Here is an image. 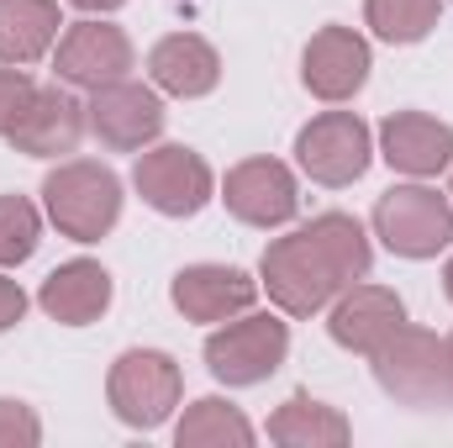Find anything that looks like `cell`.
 I'll return each mask as SVG.
<instances>
[{
	"instance_id": "6da1fadb",
	"label": "cell",
	"mask_w": 453,
	"mask_h": 448,
	"mask_svg": "<svg viewBox=\"0 0 453 448\" xmlns=\"http://www.w3.org/2000/svg\"><path fill=\"white\" fill-rule=\"evenodd\" d=\"M374 380L385 396L406 406H453V375H449V348L438 333L422 328H395L374 353Z\"/></svg>"
},
{
	"instance_id": "7a4b0ae2",
	"label": "cell",
	"mask_w": 453,
	"mask_h": 448,
	"mask_svg": "<svg viewBox=\"0 0 453 448\" xmlns=\"http://www.w3.org/2000/svg\"><path fill=\"white\" fill-rule=\"evenodd\" d=\"M42 201H48V217L64 237L74 243H96L106 237L121 217V180H116L106 164H90V158H74V164H58L42 185Z\"/></svg>"
},
{
	"instance_id": "3957f363",
	"label": "cell",
	"mask_w": 453,
	"mask_h": 448,
	"mask_svg": "<svg viewBox=\"0 0 453 448\" xmlns=\"http://www.w3.org/2000/svg\"><path fill=\"white\" fill-rule=\"evenodd\" d=\"M258 274H264L269 301H274L285 317H311V312H322V306L342 290L338 274L327 269V259L317 253V243H311L306 232H290V237L269 243Z\"/></svg>"
},
{
	"instance_id": "277c9868",
	"label": "cell",
	"mask_w": 453,
	"mask_h": 448,
	"mask_svg": "<svg viewBox=\"0 0 453 448\" xmlns=\"http://www.w3.org/2000/svg\"><path fill=\"white\" fill-rule=\"evenodd\" d=\"M106 396L127 428H158L180 406V364L158 348H132L111 364Z\"/></svg>"
},
{
	"instance_id": "5b68a950",
	"label": "cell",
	"mask_w": 453,
	"mask_h": 448,
	"mask_svg": "<svg viewBox=\"0 0 453 448\" xmlns=\"http://www.w3.org/2000/svg\"><path fill=\"white\" fill-rule=\"evenodd\" d=\"M374 232L401 259H433L453 243V206L427 185H395L374 206Z\"/></svg>"
},
{
	"instance_id": "8992f818",
	"label": "cell",
	"mask_w": 453,
	"mask_h": 448,
	"mask_svg": "<svg viewBox=\"0 0 453 448\" xmlns=\"http://www.w3.org/2000/svg\"><path fill=\"white\" fill-rule=\"evenodd\" d=\"M290 353V328L280 317H242L222 333L206 337V364L222 385H258L269 380Z\"/></svg>"
},
{
	"instance_id": "52a82bcc",
	"label": "cell",
	"mask_w": 453,
	"mask_h": 448,
	"mask_svg": "<svg viewBox=\"0 0 453 448\" xmlns=\"http://www.w3.org/2000/svg\"><path fill=\"white\" fill-rule=\"evenodd\" d=\"M132 185L142 190V201L164 217H196L211 201V169L201 153H190L185 143H164L153 153L137 158Z\"/></svg>"
},
{
	"instance_id": "ba28073f",
	"label": "cell",
	"mask_w": 453,
	"mask_h": 448,
	"mask_svg": "<svg viewBox=\"0 0 453 448\" xmlns=\"http://www.w3.org/2000/svg\"><path fill=\"white\" fill-rule=\"evenodd\" d=\"M296 158L317 185H353L369 169V127L353 112H327L296 137Z\"/></svg>"
},
{
	"instance_id": "9c48e42d",
	"label": "cell",
	"mask_w": 453,
	"mask_h": 448,
	"mask_svg": "<svg viewBox=\"0 0 453 448\" xmlns=\"http://www.w3.org/2000/svg\"><path fill=\"white\" fill-rule=\"evenodd\" d=\"M53 69H58V80L85 85V90L116 85V80L132 74V37L111 21H74L58 42Z\"/></svg>"
},
{
	"instance_id": "30bf717a",
	"label": "cell",
	"mask_w": 453,
	"mask_h": 448,
	"mask_svg": "<svg viewBox=\"0 0 453 448\" xmlns=\"http://www.w3.org/2000/svg\"><path fill=\"white\" fill-rule=\"evenodd\" d=\"M85 127H90V116H85V106H80L69 90L37 85V90L27 96L21 116L11 121L5 137H11L21 153H32V158H58V153H74V148H80Z\"/></svg>"
},
{
	"instance_id": "8fae6325",
	"label": "cell",
	"mask_w": 453,
	"mask_h": 448,
	"mask_svg": "<svg viewBox=\"0 0 453 448\" xmlns=\"http://www.w3.org/2000/svg\"><path fill=\"white\" fill-rule=\"evenodd\" d=\"M90 116V132L116 148V153H137L148 148L158 132H164V106L148 85H132V80H116V85H101L96 101L85 106Z\"/></svg>"
},
{
	"instance_id": "7c38bea8",
	"label": "cell",
	"mask_w": 453,
	"mask_h": 448,
	"mask_svg": "<svg viewBox=\"0 0 453 448\" xmlns=\"http://www.w3.org/2000/svg\"><path fill=\"white\" fill-rule=\"evenodd\" d=\"M222 201H226V212L248 227H285L296 217V206H301L296 180H290V169L280 158H248V164H237L222 185Z\"/></svg>"
},
{
	"instance_id": "4fadbf2b",
	"label": "cell",
	"mask_w": 453,
	"mask_h": 448,
	"mask_svg": "<svg viewBox=\"0 0 453 448\" xmlns=\"http://www.w3.org/2000/svg\"><path fill=\"white\" fill-rule=\"evenodd\" d=\"M301 74H306V90H311V96H322V101H348V96H358L364 80H369V42H364L353 27H322V32L306 42Z\"/></svg>"
},
{
	"instance_id": "5bb4252c",
	"label": "cell",
	"mask_w": 453,
	"mask_h": 448,
	"mask_svg": "<svg viewBox=\"0 0 453 448\" xmlns=\"http://www.w3.org/2000/svg\"><path fill=\"white\" fill-rule=\"evenodd\" d=\"M253 296H258V285L232 264H190L174 274V306L190 322H226V317L248 312Z\"/></svg>"
},
{
	"instance_id": "9a60e30c",
	"label": "cell",
	"mask_w": 453,
	"mask_h": 448,
	"mask_svg": "<svg viewBox=\"0 0 453 448\" xmlns=\"http://www.w3.org/2000/svg\"><path fill=\"white\" fill-rule=\"evenodd\" d=\"M380 148L401 174H438L453 164V127L427 112H395L380 127Z\"/></svg>"
},
{
	"instance_id": "2e32d148",
	"label": "cell",
	"mask_w": 453,
	"mask_h": 448,
	"mask_svg": "<svg viewBox=\"0 0 453 448\" xmlns=\"http://www.w3.org/2000/svg\"><path fill=\"white\" fill-rule=\"evenodd\" d=\"M148 74H153L158 90H169V96H180V101H196V96H211V90H217V80H222V58H217V48H211L206 37H196V32H174V37L153 42V53H148Z\"/></svg>"
},
{
	"instance_id": "e0dca14e",
	"label": "cell",
	"mask_w": 453,
	"mask_h": 448,
	"mask_svg": "<svg viewBox=\"0 0 453 448\" xmlns=\"http://www.w3.org/2000/svg\"><path fill=\"white\" fill-rule=\"evenodd\" d=\"M401 322H406V306H401L395 290H385V285H348V296L333 306V322L327 328H333V343L338 348L374 353Z\"/></svg>"
},
{
	"instance_id": "ac0fdd59",
	"label": "cell",
	"mask_w": 453,
	"mask_h": 448,
	"mask_svg": "<svg viewBox=\"0 0 453 448\" xmlns=\"http://www.w3.org/2000/svg\"><path fill=\"white\" fill-rule=\"evenodd\" d=\"M37 306L64 322V328H85L96 322L106 306H111V274L96 264V259H74V264H58L42 290H37Z\"/></svg>"
},
{
	"instance_id": "d6986e66",
	"label": "cell",
	"mask_w": 453,
	"mask_h": 448,
	"mask_svg": "<svg viewBox=\"0 0 453 448\" xmlns=\"http://www.w3.org/2000/svg\"><path fill=\"white\" fill-rule=\"evenodd\" d=\"M58 27V0H0V64L42 58Z\"/></svg>"
},
{
	"instance_id": "ffe728a7",
	"label": "cell",
	"mask_w": 453,
	"mask_h": 448,
	"mask_svg": "<svg viewBox=\"0 0 453 448\" xmlns=\"http://www.w3.org/2000/svg\"><path fill=\"white\" fill-rule=\"evenodd\" d=\"M269 438L285 448H338V444H348V417L338 406H327V401L290 396L269 417Z\"/></svg>"
},
{
	"instance_id": "44dd1931",
	"label": "cell",
	"mask_w": 453,
	"mask_h": 448,
	"mask_svg": "<svg viewBox=\"0 0 453 448\" xmlns=\"http://www.w3.org/2000/svg\"><path fill=\"white\" fill-rule=\"evenodd\" d=\"M311 243H317V253L327 259V269L338 274V285H358L364 274H369V237H364V227L353 222V217H342V212H327V217H317L311 227H301Z\"/></svg>"
},
{
	"instance_id": "7402d4cb",
	"label": "cell",
	"mask_w": 453,
	"mask_h": 448,
	"mask_svg": "<svg viewBox=\"0 0 453 448\" xmlns=\"http://www.w3.org/2000/svg\"><path fill=\"white\" fill-rule=\"evenodd\" d=\"M174 444L180 448H242L253 444V422L232 406V401H222V396H201L190 412H185V422L174 428Z\"/></svg>"
},
{
	"instance_id": "603a6c76",
	"label": "cell",
	"mask_w": 453,
	"mask_h": 448,
	"mask_svg": "<svg viewBox=\"0 0 453 448\" xmlns=\"http://www.w3.org/2000/svg\"><path fill=\"white\" fill-rule=\"evenodd\" d=\"M443 0H364V21L385 42H422L438 27Z\"/></svg>"
},
{
	"instance_id": "cb8c5ba5",
	"label": "cell",
	"mask_w": 453,
	"mask_h": 448,
	"mask_svg": "<svg viewBox=\"0 0 453 448\" xmlns=\"http://www.w3.org/2000/svg\"><path fill=\"white\" fill-rule=\"evenodd\" d=\"M37 237H42L37 206L27 196H0V264H27L37 253Z\"/></svg>"
},
{
	"instance_id": "d4e9b609",
	"label": "cell",
	"mask_w": 453,
	"mask_h": 448,
	"mask_svg": "<svg viewBox=\"0 0 453 448\" xmlns=\"http://www.w3.org/2000/svg\"><path fill=\"white\" fill-rule=\"evenodd\" d=\"M42 438V422L27 401H5L0 396V448H32Z\"/></svg>"
},
{
	"instance_id": "484cf974",
	"label": "cell",
	"mask_w": 453,
	"mask_h": 448,
	"mask_svg": "<svg viewBox=\"0 0 453 448\" xmlns=\"http://www.w3.org/2000/svg\"><path fill=\"white\" fill-rule=\"evenodd\" d=\"M32 90H37V85L27 80V69H21V64H5V69H0V137L11 132V121L21 116V106H27V96H32Z\"/></svg>"
},
{
	"instance_id": "4316f807",
	"label": "cell",
	"mask_w": 453,
	"mask_h": 448,
	"mask_svg": "<svg viewBox=\"0 0 453 448\" xmlns=\"http://www.w3.org/2000/svg\"><path fill=\"white\" fill-rule=\"evenodd\" d=\"M21 312H27V296H21V285L0 274V333H5V328H16V322H21Z\"/></svg>"
},
{
	"instance_id": "83f0119b",
	"label": "cell",
	"mask_w": 453,
	"mask_h": 448,
	"mask_svg": "<svg viewBox=\"0 0 453 448\" xmlns=\"http://www.w3.org/2000/svg\"><path fill=\"white\" fill-rule=\"evenodd\" d=\"M80 11H116V5H127V0H74Z\"/></svg>"
},
{
	"instance_id": "f1b7e54d",
	"label": "cell",
	"mask_w": 453,
	"mask_h": 448,
	"mask_svg": "<svg viewBox=\"0 0 453 448\" xmlns=\"http://www.w3.org/2000/svg\"><path fill=\"white\" fill-rule=\"evenodd\" d=\"M443 290H449V301H453V259H449V269H443Z\"/></svg>"
},
{
	"instance_id": "f546056e",
	"label": "cell",
	"mask_w": 453,
	"mask_h": 448,
	"mask_svg": "<svg viewBox=\"0 0 453 448\" xmlns=\"http://www.w3.org/2000/svg\"><path fill=\"white\" fill-rule=\"evenodd\" d=\"M443 348H449V375H453V333L443 337Z\"/></svg>"
}]
</instances>
